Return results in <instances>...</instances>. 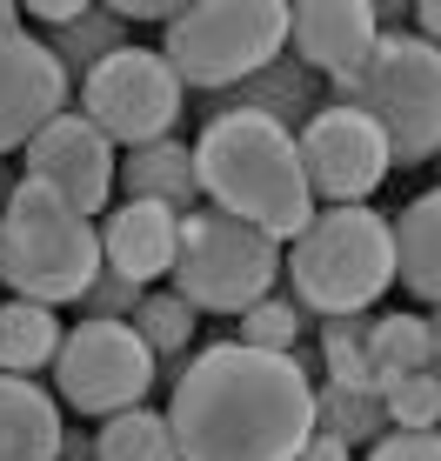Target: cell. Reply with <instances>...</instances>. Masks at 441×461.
Here are the masks:
<instances>
[{"instance_id": "e575fe53", "label": "cell", "mask_w": 441, "mask_h": 461, "mask_svg": "<svg viewBox=\"0 0 441 461\" xmlns=\"http://www.w3.org/2000/svg\"><path fill=\"white\" fill-rule=\"evenodd\" d=\"M0 34H21V0H0Z\"/></svg>"}, {"instance_id": "8992f818", "label": "cell", "mask_w": 441, "mask_h": 461, "mask_svg": "<svg viewBox=\"0 0 441 461\" xmlns=\"http://www.w3.org/2000/svg\"><path fill=\"white\" fill-rule=\"evenodd\" d=\"M288 241L255 228V221L228 214V208H187L181 214V254H175V288L194 301L201 314H241L261 294H274L281 267H288Z\"/></svg>"}, {"instance_id": "ac0fdd59", "label": "cell", "mask_w": 441, "mask_h": 461, "mask_svg": "<svg viewBox=\"0 0 441 461\" xmlns=\"http://www.w3.org/2000/svg\"><path fill=\"white\" fill-rule=\"evenodd\" d=\"M395 281L408 288V301L441 308V187L415 194L395 214Z\"/></svg>"}, {"instance_id": "d6a6232c", "label": "cell", "mask_w": 441, "mask_h": 461, "mask_svg": "<svg viewBox=\"0 0 441 461\" xmlns=\"http://www.w3.org/2000/svg\"><path fill=\"white\" fill-rule=\"evenodd\" d=\"M415 34H428L441 47V0H415Z\"/></svg>"}, {"instance_id": "2e32d148", "label": "cell", "mask_w": 441, "mask_h": 461, "mask_svg": "<svg viewBox=\"0 0 441 461\" xmlns=\"http://www.w3.org/2000/svg\"><path fill=\"white\" fill-rule=\"evenodd\" d=\"M68 448V415L34 375L0 368V461H60Z\"/></svg>"}, {"instance_id": "d590c367", "label": "cell", "mask_w": 441, "mask_h": 461, "mask_svg": "<svg viewBox=\"0 0 441 461\" xmlns=\"http://www.w3.org/2000/svg\"><path fill=\"white\" fill-rule=\"evenodd\" d=\"M428 321H435V375H441V308L428 314Z\"/></svg>"}, {"instance_id": "5bb4252c", "label": "cell", "mask_w": 441, "mask_h": 461, "mask_svg": "<svg viewBox=\"0 0 441 461\" xmlns=\"http://www.w3.org/2000/svg\"><path fill=\"white\" fill-rule=\"evenodd\" d=\"M175 254H181V208L121 194L101 214V261L107 267H121L134 281H161V275H175Z\"/></svg>"}, {"instance_id": "3957f363", "label": "cell", "mask_w": 441, "mask_h": 461, "mask_svg": "<svg viewBox=\"0 0 441 461\" xmlns=\"http://www.w3.org/2000/svg\"><path fill=\"white\" fill-rule=\"evenodd\" d=\"M288 288L314 314H361L395 288V221L368 201H328L288 241Z\"/></svg>"}, {"instance_id": "30bf717a", "label": "cell", "mask_w": 441, "mask_h": 461, "mask_svg": "<svg viewBox=\"0 0 441 461\" xmlns=\"http://www.w3.org/2000/svg\"><path fill=\"white\" fill-rule=\"evenodd\" d=\"M302 167L314 201H368L395 167V140L388 127L355 101H328L302 127Z\"/></svg>"}, {"instance_id": "44dd1931", "label": "cell", "mask_w": 441, "mask_h": 461, "mask_svg": "<svg viewBox=\"0 0 441 461\" xmlns=\"http://www.w3.org/2000/svg\"><path fill=\"white\" fill-rule=\"evenodd\" d=\"M94 461H181L175 421L154 415V408H121V415H101V435H94Z\"/></svg>"}, {"instance_id": "8d00e7d4", "label": "cell", "mask_w": 441, "mask_h": 461, "mask_svg": "<svg viewBox=\"0 0 441 461\" xmlns=\"http://www.w3.org/2000/svg\"><path fill=\"white\" fill-rule=\"evenodd\" d=\"M0 301H7V275H0Z\"/></svg>"}, {"instance_id": "d6986e66", "label": "cell", "mask_w": 441, "mask_h": 461, "mask_svg": "<svg viewBox=\"0 0 441 461\" xmlns=\"http://www.w3.org/2000/svg\"><path fill=\"white\" fill-rule=\"evenodd\" d=\"M60 341H68V328H60L54 301H27V294L0 301V368H7V375L54 368Z\"/></svg>"}, {"instance_id": "5b68a950", "label": "cell", "mask_w": 441, "mask_h": 461, "mask_svg": "<svg viewBox=\"0 0 441 461\" xmlns=\"http://www.w3.org/2000/svg\"><path fill=\"white\" fill-rule=\"evenodd\" d=\"M335 101L368 107L395 140V167H421L441 154V47L428 34H401L382 27L368 60L328 81Z\"/></svg>"}, {"instance_id": "f1b7e54d", "label": "cell", "mask_w": 441, "mask_h": 461, "mask_svg": "<svg viewBox=\"0 0 441 461\" xmlns=\"http://www.w3.org/2000/svg\"><path fill=\"white\" fill-rule=\"evenodd\" d=\"M361 461H441V428H388Z\"/></svg>"}, {"instance_id": "f35d334b", "label": "cell", "mask_w": 441, "mask_h": 461, "mask_svg": "<svg viewBox=\"0 0 441 461\" xmlns=\"http://www.w3.org/2000/svg\"><path fill=\"white\" fill-rule=\"evenodd\" d=\"M60 461H68V455H60Z\"/></svg>"}, {"instance_id": "7402d4cb", "label": "cell", "mask_w": 441, "mask_h": 461, "mask_svg": "<svg viewBox=\"0 0 441 461\" xmlns=\"http://www.w3.org/2000/svg\"><path fill=\"white\" fill-rule=\"evenodd\" d=\"M368 361H374V388H388L395 375L435 368V321L428 314H374Z\"/></svg>"}, {"instance_id": "f546056e", "label": "cell", "mask_w": 441, "mask_h": 461, "mask_svg": "<svg viewBox=\"0 0 441 461\" xmlns=\"http://www.w3.org/2000/svg\"><path fill=\"white\" fill-rule=\"evenodd\" d=\"M21 7L34 14L40 27H68L74 14H87V7H94V0H21Z\"/></svg>"}, {"instance_id": "83f0119b", "label": "cell", "mask_w": 441, "mask_h": 461, "mask_svg": "<svg viewBox=\"0 0 441 461\" xmlns=\"http://www.w3.org/2000/svg\"><path fill=\"white\" fill-rule=\"evenodd\" d=\"M140 294H148V281H134V275H121V267L101 261V275L87 281V294L74 301V308H81V314H107V321H134Z\"/></svg>"}, {"instance_id": "ffe728a7", "label": "cell", "mask_w": 441, "mask_h": 461, "mask_svg": "<svg viewBox=\"0 0 441 461\" xmlns=\"http://www.w3.org/2000/svg\"><path fill=\"white\" fill-rule=\"evenodd\" d=\"M314 428H328V435L368 448V441H382L395 421H388L382 388H355V381H335V375H328L321 388H314Z\"/></svg>"}, {"instance_id": "7c38bea8", "label": "cell", "mask_w": 441, "mask_h": 461, "mask_svg": "<svg viewBox=\"0 0 441 461\" xmlns=\"http://www.w3.org/2000/svg\"><path fill=\"white\" fill-rule=\"evenodd\" d=\"M74 101V74L34 34H0V161L21 154L60 107Z\"/></svg>"}, {"instance_id": "484cf974", "label": "cell", "mask_w": 441, "mask_h": 461, "mask_svg": "<svg viewBox=\"0 0 441 461\" xmlns=\"http://www.w3.org/2000/svg\"><path fill=\"white\" fill-rule=\"evenodd\" d=\"M234 341H255V348H274V355H294V348H302V301L261 294L255 308L234 314Z\"/></svg>"}, {"instance_id": "74e56055", "label": "cell", "mask_w": 441, "mask_h": 461, "mask_svg": "<svg viewBox=\"0 0 441 461\" xmlns=\"http://www.w3.org/2000/svg\"><path fill=\"white\" fill-rule=\"evenodd\" d=\"M435 161H441V154H435Z\"/></svg>"}, {"instance_id": "cb8c5ba5", "label": "cell", "mask_w": 441, "mask_h": 461, "mask_svg": "<svg viewBox=\"0 0 441 461\" xmlns=\"http://www.w3.org/2000/svg\"><path fill=\"white\" fill-rule=\"evenodd\" d=\"M194 321H201V308H194V301H187L181 288H161V294L148 288V294H140V308H134V328L148 335L154 355L175 361V368H181L187 348H194Z\"/></svg>"}, {"instance_id": "e0dca14e", "label": "cell", "mask_w": 441, "mask_h": 461, "mask_svg": "<svg viewBox=\"0 0 441 461\" xmlns=\"http://www.w3.org/2000/svg\"><path fill=\"white\" fill-rule=\"evenodd\" d=\"M121 194H140V201H167V208H201V167H194V140H140V148L121 154Z\"/></svg>"}, {"instance_id": "8fae6325", "label": "cell", "mask_w": 441, "mask_h": 461, "mask_svg": "<svg viewBox=\"0 0 441 461\" xmlns=\"http://www.w3.org/2000/svg\"><path fill=\"white\" fill-rule=\"evenodd\" d=\"M21 174L27 181H47L54 194H68L74 208L107 214L114 208V187H121V154H114V140H107V127L94 114L60 107V114L21 148Z\"/></svg>"}, {"instance_id": "d4e9b609", "label": "cell", "mask_w": 441, "mask_h": 461, "mask_svg": "<svg viewBox=\"0 0 441 461\" xmlns=\"http://www.w3.org/2000/svg\"><path fill=\"white\" fill-rule=\"evenodd\" d=\"M368 328L374 314H321V368L335 381H355V388H374V361H368Z\"/></svg>"}, {"instance_id": "6da1fadb", "label": "cell", "mask_w": 441, "mask_h": 461, "mask_svg": "<svg viewBox=\"0 0 441 461\" xmlns=\"http://www.w3.org/2000/svg\"><path fill=\"white\" fill-rule=\"evenodd\" d=\"M167 421L181 461H302L314 435V381L302 355L214 341L181 368Z\"/></svg>"}, {"instance_id": "4316f807", "label": "cell", "mask_w": 441, "mask_h": 461, "mask_svg": "<svg viewBox=\"0 0 441 461\" xmlns=\"http://www.w3.org/2000/svg\"><path fill=\"white\" fill-rule=\"evenodd\" d=\"M382 402H388V421L395 428H441V375L435 368L395 375L382 388Z\"/></svg>"}, {"instance_id": "277c9868", "label": "cell", "mask_w": 441, "mask_h": 461, "mask_svg": "<svg viewBox=\"0 0 441 461\" xmlns=\"http://www.w3.org/2000/svg\"><path fill=\"white\" fill-rule=\"evenodd\" d=\"M0 275L27 301H81L101 275V228L47 181H14L0 208Z\"/></svg>"}, {"instance_id": "4dcf8cb0", "label": "cell", "mask_w": 441, "mask_h": 461, "mask_svg": "<svg viewBox=\"0 0 441 461\" xmlns=\"http://www.w3.org/2000/svg\"><path fill=\"white\" fill-rule=\"evenodd\" d=\"M355 455H361L355 441L328 435V428H314V435H308V448H302V461H355Z\"/></svg>"}, {"instance_id": "836d02e7", "label": "cell", "mask_w": 441, "mask_h": 461, "mask_svg": "<svg viewBox=\"0 0 441 461\" xmlns=\"http://www.w3.org/2000/svg\"><path fill=\"white\" fill-rule=\"evenodd\" d=\"M374 14H382V27H401L415 21V0H374Z\"/></svg>"}, {"instance_id": "7a4b0ae2", "label": "cell", "mask_w": 441, "mask_h": 461, "mask_svg": "<svg viewBox=\"0 0 441 461\" xmlns=\"http://www.w3.org/2000/svg\"><path fill=\"white\" fill-rule=\"evenodd\" d=\"M194 167H201V194L214 208L255 221V228L281 234V241H294L321 208L308 187V167H302V134L288 121L261 114V107L208 114V127L194 140Z\"/></svg>"}, {"instance_id": "52a82bcc", "label": "cell", "mask_w": 441, "mask_h": 461, "mask_svg": "<svg viewBox=\"0 0 441 461\" xmlns=\"http://www.w3.org/2000/svg\"><path fill=\"white\" fill-rule=\"evenodd\" d=\"M288 21H294V0H187L167 21L161 54L175 60L187 87L220 94L288 47Z\"/></svg>"}, {"instance_id": "ba28073f", "label": "cell", "mask_w": 441, "mask_h": 461, "mask_svg": "<svg viewBox=\"0 0 441 461\" xmlns=\"http://www.w3.org/2000/svg\"><path fill=\"white\" fill-rule=\"evenodd\" d=\"M154 375H161V355L148 348V335L107 314H81L54 355V388L74 415H121V408L148 402Z\"/></svg>"}, {"instance_id": "9a60e30c", "label": "cell", "mask_w": 441, "mask_h": 461, "mask_svg": "<svg viewBox=\"0 0 441 461\" xmlns=\"http://www.w3.org/2000/svg\"><path fill=\"white\" fill-rule=\"evenodd\" d=\"M321 68H308L302 54H288V47H281L274 60H267V68H255L248 74V81H234V87H220V94H208V114H220V107H261V114H274V121H288L294 134H302V127L321 114Z\"/></svg>"}, {"instance_id": "4fadbf2b", "label": "cell", "mask_w": 441, "mask_h": 461, "mask_svg": "<svg viewBox=\"0 0 441 461\" xmlns=\"http://www.w3.org/2000/svg\"><path fill=\"white\" fill-rule=\"evenodd\" d=\"M382 41V14L374 0H294V21H288V47L321 68L328 81L348 74L368 60V47Z\"/></svg>"}, {"instance_id": "603a6c76", "label": "cell", "mask_w": 441, "mask_h": 461, "mask_svg": "<svg viewBox=\"0 0 441 461\" xmlns=\"http://www.w3.org/2000/svg\"><path fill=\"white\" fill-rule=\"evenodd\" d=\"M47 47L60 54V68H68L74 81H87V68H101L114 47H128V14H114L107 0H94L87 14H74L68 27H54Z\"/></svg>"}, {"instance_id": "1f68e13d", "label": "cell", "mask_w": 441, "mask_h": 461, "mask_svg": "<svg viewBox=\"0 0 441 461\" xmlns=\"http://www.w3.org/2000/svg\"><path fill=\"white\" fill-rule=\"evenodd\" d=\"M114 14H128V21H175L187 0H107Z\"/></svg>"}, {"instance_id": "9c48e42d", "label": "cell", "mask_w": 441, "mask_h": 461, "mask_svg": "<svg viewBox=\"0 0 441 461\" xmlns=\"http://www.w3.org/2000/svg\"><path fill=\"white\" fill-rule=\"evenodd\" d=\"M187 107V81L175 74V60L161 47H114L101 68H87L81 81V114H94L107 127L114 148H140V140H161L181 127Z\"/></svg>"}]
</instances>
